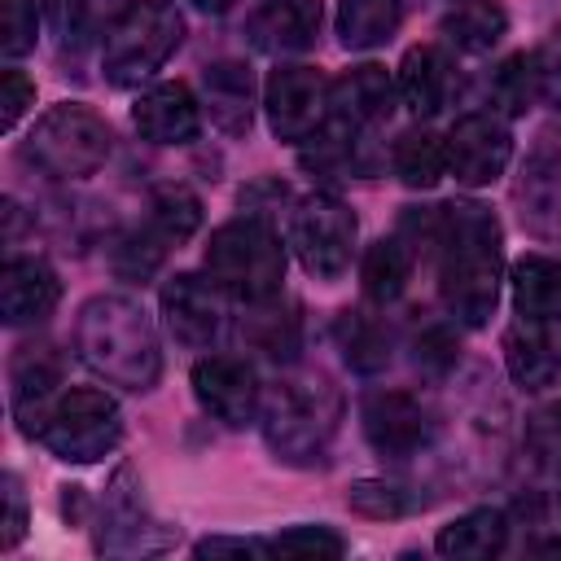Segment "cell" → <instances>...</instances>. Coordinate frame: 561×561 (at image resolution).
Here are the masks:
<instances>
[{
  "mask_svg": "<svg viewBox=\"0 0 561 561\" xmlns=\"http://www.w3.org/2000/svg\"><path fill=\"white\" fill-rule=\"evenodd\" d=\"M193 390L206 412H215L228 425H245L259 412V381L245 359L232 355H210L193 368Z\"/></svg>",
  "mask_w": 561,
  "mask_h": 561,
  "instance_id": "4fadbf2b",
  "label": "cell"
},
{
  "mask_svg": "<svg viewBox=\"0 0 561 561\" xmlns=\"http://www.w3.org/2000/svg\"><path fill=\"white\" fill-rule=\"evenodd\" d=\"M329 105H333V118L337 123H346V127H373V123L390 118V110H394V83H390L386 66L364 61V66H351L329 88Z\"/></svg>",
  "mask_w": 561,
  "mask_h": 561,
  "instance_id": "9a60e30c",
  "label": "cell"
},
{
  "mask_svg": "<svg viewBox=\"0 0 561 561\" xmlns=\"http://www.w3.org/2000/svg\"><path fill=\"white\" fill-rule=\"evenodd\" d=\"M412 263H416V254L408 250V241L403 237H381V241H373L368 245V254H364V294L373 298V302H394L399 294H403V285H408V276H412Z\"/></svg>",
  "mask_w": 561,
  "mask_h": 561,
  "instance_id": "d4e9b609",
  "label": "cell"
},
{
  "mask_svg": "<svg viewBox=\"0 0 561 561\" xmlns=\"http://www.w3.org/2000/svg\"><path fill=\"white\" fill-rule=\"evenodd\" d=\"M39 35V4L35 0H0V53L26 57Z\"/></svg>",
  "mask_w": 561,
  "mask_h": 561,
  "instance_id": "d6a6232c",
  "label": "cell"
},
{
  "mask_svg": "<svg viewBox=\"0 0 561 561\" xmlns=\"http://www.w3.org/2000/svg\"><path fill=\"white\" fill-rule=\"evenodd\" d=\"M399 96L421 118H430V114H438L447 105L451 70H447V57L434 44H416V48L403 53V61H399Z\"/></svg>",
  "mask_w": 561,
  "mask_h": 561,
  "instance_id": "d6986e66",
  "label": "cell"
},
{
  "mask_svg": "<svg viewBox=\"0 0 561 561\" xmlns=\"http://www.w3.org/2000/svg\"><path fill=\"white\" fill-rule=\"evenodd\" d=\"M508 31V18L495 0H460L456 13L443 18V35L465 53H486Z\"/></svg>",
  "mask_w": 561,
  "mask_h": 561,
  "instance_id": "83f0119b",
  "label": "cell"
},
{
  "mask_svg": "<svg viewBox=\"0 0 561 561\" xmlns=\"http://www.w3.org/2000/svg\"><path fill=\"white\" fill-rule=\"evenodd\" d=\"M504 359H508V373H513V381L522 390H543L561 373V351H557V342L535 320H522V324L508 329Z\"/></svg>",
  "mask_w": 561,
  "mask_h": 561,
  "instance_id": "ffe728a7",
  "label": "cell"
},
{
  "mask_svg": "<svg viewBox=\"0 0 561 561\" xmlns=\"http://www.w3.org/2000/svg\"><path fill=\"white\" fill-rule=\"evenodd\" d=\"M364 434L386 460H408L430 438V416L408 390H377L364 399Z\"/></svg>",
  "mask_w": 561,
  "mask_h": 561,
  "instance_id": "7c38bea8",
  "label": "cell"
},
{
  "mask_svg": "<svg viewBox=\"0 0 561 561\" xmlns=\"http://www.w3.org/2000/svg\"><path fill=\"white\" fill-rule=\"evenodd\" d=\"M26 158L53 180H83L110 158V127L88 105H53L31 127Z\"/></svg>",
  "mask_w": 561,
  "mask_h": 561,
  "instance_id": "52a82bcc",
  "label": "cell"
},
{
  "mask_svg": "<svg viewBox=\"0 0 561 561\" xmlns=\"http://www.w3.org/2000/svg\"><path fill=\"white\" fill-rule=\"evenodd\" d=\"M267 548L272 552H289V557H342L346 552L342 535H333L329 526H294V530H280Z\"/></svg>",
  "mask_w": 561,
  "mask_h": 561,
  "instance_id": "d590c367",
  "label": "cell"
},
{
  "mask_svg": "<svg viewBox=\"0 0 561 561\" xmlns=\"http://www.w3.org/2000/svg\"><path fill=\"white\" fill-rule=\"evenodd\" d=\"M22 430L31 438H39L53 456L75 460V465H92L101 456H110L123 438V412L105 390L92 386H75L53 394L39 412H31L22 421Z\"/></svg>",
  "mask_w": 561,
  "mask_h": 561,
  "instance_id": "277c9868",
  "label": "cell"
},
{
  "mask_svg": "<svg viewBox=\"0 0 561 561\" xmlns=\"http://www.w3.org/2000/svg\"><path fill=\"white\" fill-rule=\"evenodd\" d=\"M508 539V526H504V513L500 508H473L456 522H447L434 539V548L443 557H456V561H482V557H495Z\"/></svg>",
  "mask_w": 561,
  "mask_h": 561,
  "instance_id": "7402d4cb",
  "label": "cell"
},
{
  "mask_svg": "<svg viewBox=\"0 0 561 561\" xmlns=\"http://www.w3.org/2000/svg\"><path fill=\"white\" fill-rule=\"evenodd\" d=\"M416 359L421 364H434L438 373L456 359V333L451 329H443V324H434V329H425L421 333V342H416Z\"/></svg>",
  "mask_w": 561,
  "mask_h": 561,
  "instance_id": "f35d334b",
  "label": "cell"
},
{
  "mask_svg": "<svg viewBox=\"0 0 561 561\" xmlns=\"http://www.w3.org/2000/svg\"><path fill=\"white\" fill-rule=\"evenodd\" d=\"M162 320L180 346H210L224 329V289L193 272H180L162 285Z\"/></svg>",
  "mask_w": 561,
  "mask_h": 561,
  "instance_id": "8fae6325",
  "label": "cell"
},
{
  "mask_svg": "<svg viewBox=\"0 0 561 561\" xmlns=\"http://www.w3.org/2000/svg\"><path fill=\"white\" fill-rule=\"evenodd\" d=\"M403 18V4L399 0H337V39L342 48H377L394 35Z\"/></svg>",
  "mask_w": 561,
  "mask_h": 561,
  "instance_id": "603a6c76",
  "label": "cell"
},
{
  "mask_svg": "<svg viewBox=\"0 0 561 561\" xmlns=\"http://www.w3.org/2000/svg\"><path fill=\"white\" fill-rule=\"evenodd\" d=\"M513 307L522 320L548 324L561 320V263L543 254H526L513 263Z\"/></svg>",
  "mask_w": 561,
  "mask_h": 561,
  "instance_id": "44dd1931",
  "label": "cell"
},
{
  "mask_svg": "<svg viewBox=\"0 0 561 561\" xmlns=\"http://www.w3.org/2000/svg\"><path fill=\"white\" fill-rule=\"evenodd\" d=\"M57 276L39 259H9L0 272V316L9 324L44 320L57 307Z\"/></svg>",
  "mask_w": 561,
  "mask_h": 561,
  "instance_id": "e0dca14e",
  "label": "cell"
},
{
  "mask_svg": "<svg viewBox=\"0 0 561 561\" xmlns=\"http://www.w3.org/2000/svg\"><path fill=\"white\" fill-rule=\"evenodd\" d=\"M188 4H197L202 13H224V9H232V0H188Z\"/></svg>",
  "mask_w": 561,
  "mask_h": 561,
  "instance_id": "b9f144b4",
  "label": "cell"
},
{
  "mask_svg": "<svg viewBox=\"0 0 561 561\" xmlns=\"http://www.w3.org/2000/svg\"><path fill=\"white\" fill-rule=\"evenodd\" d=\"M438 289L460 324H486L500 298V224L482 202H451L438 210Z\"/></svg>",
  "mask_w": 561,
  "mask_h": 561,
  "instance_id": "6da1fadb",
  "label": "cell"
},
{
  "mask_svg": "<svg viewBox=\"0 0 561 561\" xmlns=\"http://www.w3.org/2000/svg\"><path fill=\"white\" fill-rule=\"evenodd\" d=\"M197 224H202V202H197L193 188H184V184H162V188H153V197H149V228H153L167 245L188 241V237L197 232Z\"/></svg>",
  "mask_w": 561,
  "mask_h": 561,
  "instance_id": "f546056e",
  "label": "cell"
},
{
  "mask_svg": "<svg viewBox=\"0 0 561 561\" xmlns=\"http://www.w3.org/2000/svg\"><path fill=\"white\" fill-rule=\"evenodd\" d=\"M245 342H254L263 355L272 359H294L298 351V316L285 307H259L250 320H245Z\"/></svg>",
  "mask_w": 561,
  "mask_h": 561,
  "instance_id": "1f68e13d",
  "label": "cell"
},
{
  "mask_svg": "<svg viewBox=\"0 0 561 561\" xmlns=\"http://www.w3.org/2000/svg\"><path fill=\"white\" fill-rule=\"evenodd\" d=\"M526 447H530V456H535L539 465H548V469L561 465V403H548V408H539V412L530 416V425H526Z\"/></svg>",
  "mask_w": 561,
  "mask_h": 561,
  "instance_id": "8d00e7d4",
  "label": "cell"
},
{
  "mask_svg": "<svg viewBox=\"0 0 561 561\" xmlns=\"http://www.w3.org/2000/svg\"><path fill=\"white\" fill-rule=\"evenodd\" d=\"M333 337H337V346H342V355H346V364H351L355 373H377V368H386V359H390V337H386V329H381L373 316H364V311H337Z\"/></svg>",
  "mask_w": 561,
  "mask_h": 561,
  "instance_id": "4316f807",
  "label": "cell"
},
{
  "mask_svg": "<svg viewBox=\"0 0 561 561\" xmlns=\"http://www.w3.org/2000/svg\"><path fill=\"white\" fill-rule=\"evenodd\" d=\"M35 105V83L22 75V70H4L0 75V127L13 131L18 118Z\"/></svg>",
  "mask_w": 561,
  "mask_h": 561,
  "instance_id": "74e56055",
  "label": "cell"
},
{
  "mask_svg": "<svg viewBox=\"0 0 561 561\" xmlns=\"http://www.w3.org/2000/svg\"><path fill=\"white\" fill-rule=\"evenodd\" d=\"M259 416H263L267 447L280 460L307 465V460H320V451L329 447L342 416V399L324 377H285L259 403Z\"/></svg>",
  "mask_w": 561,
  "mask_h": 561,
  "instance_id": "3957f363",
  "label": "cell"
},
{
  "mask_svg": "<svg viewBox=\"0 0 561 561\" xmlns=\"http://www.w3.org/2000/svg\"><path fill=\"white\" fill-rule=\"evenodd\" d=\"M346 504L359 513V517H373V522H386V517H403L408 513V495L390 482H355L346 491Z\"/></svg>",
  "mask_w": 561,
  "mask_h": 561,
  "instance_id": "e575fe53",
  "label": "cell"
},
{
  "mask_svg": "<svg viewBox=\"0 0 561 561\" xmlns=\"http://www.w3.org/2000/svg\"><path fill=\"white\" fill-rule=\"evenodd\" d=\"M22 522H26V513H22V491H18V482L9 478V517H4V548H13V543L22 539Z\"/></svg>",
  "mask_w": 561,
  "mask_h": 561,
  "instance_id": "ab89813d",
  "label": "cell"
},
{
  "mask_svg": "<svg viewBox=\"0 0 561 561\" xmlns=\"http://www.w3.org/2000/svg\"><path fill=\"white\" fill-rule=\"evenodd\" d=\"M57 381H61L57 355L48 346H22L18 359H13V408H18V416L26 421L31 412H39L57 394Z\"/></svg>",
  "mask_w": 561,
  "mask_h": 561,
  "instance_id": "484cf974",
  "label": "cell"
},
{
  "mask_svg": "<svg viewBox=\"0 0 561 561\" xmlns=\"http://www.w3.org/2000/svg\"><path fill=\"white\" fill-rule=\"evenodd\" d=\"M289 241L302 259V267L320 280H333L346 272L351 263V245H355V215L346 202H337L333 193H311L294 206L289 219Z\"/></svg>",
  "mask_w": 561,
  "mask_h": 561,
  "instance_id": "ba28073f",
  "label": "cell"
},
{
  "mask_svg": "<svg viewBox=\"0 0 561 561\" xmlns=\"http://www.w3.org/2000/svg\"><path fill=\"white\" fill-rule=\"evenodd\" d=\"M127 9H131V0H48L53 31L66 48H83L88 39L110 31Z\"/></svg>",
  "mask_w": 561,
  "mask_h": 561,
  "instance_id": "cb8c5ba5",
  "label": "cell"
},
{
  "mask_svg": "<svg viewBox=\"0 0 561 561\" xmlns=\"http://www.w3.org/2000/svg\"><path fill=\"white\" fill-rule=\"evenodd\" d=\"M215 552H272L267 543H250V539H202L197 557H215Z\"/></svg>",
  "mask_w": 561,
  "mask_h": 561,
  "instance_id": "60d3db41",
  "label": "cell"
},
{
  "mask_svg": "<svg viewBox=\"0 0 561 561\" xmlns=\"http://www.w3.org/2000/svg\"><path fill=\"white\" fill-rule=\"evenodd\" d=\"M267 127L276 140H311L320 123L333 114L329 105V79L316 66H280L267 79Z\"/></svg>",
  "mask_w": 561,
  "mask_h": 561,
  "instance_id": "9c48e42d",
  "label": "cell"
},
{
  "mask_svg": "<svg viewBox=\"0 0 561 561\" xmlns=\"http://www.w3.org/2000/svg\"><path fill=\"white\" fill-rule=\"evenodd\" d=\"M320 31V0H267L250 13L245 35L259 53H302Z\"/></svg>",
  "mask_w": 561,
  "mask_h": 561,
  "instance_id": "2e32d148",
  "label": "cell"
},
{
  "mask_svg": "<svg viewBox=\"0 0 561 561\" xmlns=\"http://www.w3.org/2000/svg\"><path fill=\"white\" fill-rule=\"evenodd\" d=\"M184 39V18L171 0H131V9L105 31L101 70L114 88H136L167 66Z\"/></svg>",
  "mask_w": 561,
  "mask_h": 561,
  "instance_id": "8992f818",
  "label": "cell"
},
{
  "mask_svg": "<svg viewBox=\"0 0 561 561\" xmlns=\"http://www.w3.org/2000/svg\"><path fill=\"white\" fill-rule=\"evenodd\" d=\"M508 158H513V136L491 114H465L447 131V171L469 188L495 184L504 175Z\"/></svg>",
  "mask_w": 561,
  "mask_h": 561,
  "instance_id": "30bf717a",
  "label": "cell"
},
{
  "mask_svg": "<svg viewBox=\"0 0 561 561\" xmlns=\"http://www.w3.org/2000/svg\"><path fill=\"white\" fill-rule=\"evenodd\" d=\"M75 351L96 377L123 390H153L162 373L153 324L145 307L127 294H96L92 302H83L75 324Z\"/></svg>",
  "mask_w": 561,
  "mask_h": 561,
  "instance_id": "7a4b0ae2",
  "label": "cell"
},
{
  "mask_svg": "<svg viewBox=\"0 0 561 561\" xmlns=\"http://www.w3.org/2000/svg\"><path fill=\"white\" fill-rule=\"evenodd\" d=\"M202 96L210 110V123L228 136L250 131L254 118V75L241 61H215L202 70Z\"/></svg>",
  "mask_w": 561,
  "mask_h": 561,
  "instance_id": "ac0fdd59",
  "label": "cell"
},
{
  "mask_svg": "<svg viewBox=\"0 0 561 561\" xmlns=\"http://www.w3.org/2000/svg\"><path fill=\"white\" fill-rule=\"evenodd\" d=\"M131 118H136V131L145 136V140H153V145H188L193 136H197V127H202V110H197V96L188 92V83H153L140 101H136V110H131Z\"/></svg>",
  "mask_w": 561,
  "mask_h": 561,
  "instance_id": "5bb4252c",
  "label": "cell"
},
{
  "mask_svg": "<svg viewBox=\"0 0 561 561\" xmlns=\"http://www.w3.org/2000/svg\"><path fill=\"white\" fill-rule=\"evenodd\" d=\"M394 175L408 188H434L447 175V140L434 131H403L394 145Z\"/></svg>",
  "mask_w": 561,
  "mask_h": 561,
  "instance_id": "f1b7e54d",
  "label": "cell"
},
{
  "mask_svg": "<svg viewBox=\"0 0 561 561\" xmlns=\"http://www.w3.org/2000/svg\"><path fill=\"white\" fill-rule=\"evenodd\" d=\"M539 88H543L539 57L517 53V57H508V61L495 70L491 96H495V105H500L504 114H526V110H530V101L539 96Z\"/></svg>",
  "mask_w": 561,
  "mask_h": 561,
  "instance_id": "4dcf8cb0",
  "label": "cell"
},
{
  "mask_svg": "<svg viewBox=\"0 0 561 561\" xmlns=\"http://www.w3.org/2000/svg\"><path fill=\"white\" fill-rule=\"evenodd\" d=\"M162 254H167V241H162L153 228L131 232V237L114 250V272H118L123 280H145V276H153V272H158Z\"/></svg>",
  "mask_w": 561,
  "mask_h": 561,
  "instance_id": "836d02e7",
  "label": "cell"
},
{
  "mask_svg": "<svg viewBox=\"0 0 561 561\" xmlns=\"http://www.w3.org/2000/svg\"><path fill=\"white\" fill-rule=\"evenodd\" d=\"M206 272L224 294L241 302H267L285 276V245L267 219L245 215L210 232Z\"/></svg>",
  "mask_w": 561,
  "mask_h": 561,
  "instance_id": "5b68a950",
  "label": "cell"
}]
</instances>
